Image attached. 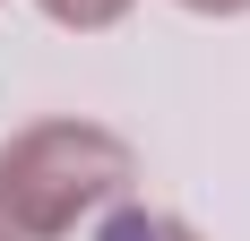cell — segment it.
Listing matches in <instances>:
<instances>
[{
	"label": "cell",
	"mask_w": 250,
	"mask_h": 241,
	"mask_svg": "<svg viewBox=\"0 0 250 241\" xmlns=\"http://www.w3.org/2000/svg\"><path fill=\"white\" fill-rule=\"evenodd\" d=\"M129 181H138V155L112 129H95V120H35L0 155V224L18 241H69L78 224L121 207Z\"/></svg>",
	"instance_id": "cell-1"
},
{
	"label": "cell",
	"mask_w": 250,
	"mask_h": 241,
	"mask_svg": "<svg viewBox=\"0 0 250 241\" xmlns=\"http://www.w3.org/2000/svg\"><path fill=\"white\" fill-rule=\"evenodd\" d=\"M0 241H18V233H9V224H0Z\"/></svg>",
	"instance_id": "cell-5"
},
{
	"label": "cell",
	"mask_w": 250,
	"mask_h": 241,
	"mask_svg": "<svg viewBox=\"0 0 250 241\" xmlns=\"http://www.w3.org/2000/svg\"><path fill=\"white\" fill-rule=\"evenodd\" d=\"M181 9H199V18H233V9H250V0H181Z\"/></svg>",
	"instance_id": "cell-4"
},
{
	"label": "cell",
	"mask_w": 250,
	"mask_h": 241,
	"mask_svg": "<svg viewBox=\"0 0 250 241\" xmlns=\"http://www.w3.org/2000/svg\"><path fill=\"white\" fill-rule=\"evenodd\" d=\"M43 18H61V26H78V35H95V26H112V18H129V0H43Z\"/></svg>",
	"instance_id": "cell-3"
},
{
	"label": "cell",
	"mask_w": 250,
	"mask_h": 241,
	"mask_svg": "<svg viewBox=\"0 0 250 241\" xmlns=\"http://www.w3.org/2000/svg\"><path fill=\"white\" fill-rule=\"evenodd\" d=\"M95 241H199L181 216H155V207H121V216H104Z\"/></svg>",
	"instance_id": "cell-2"
}]
</instances>
